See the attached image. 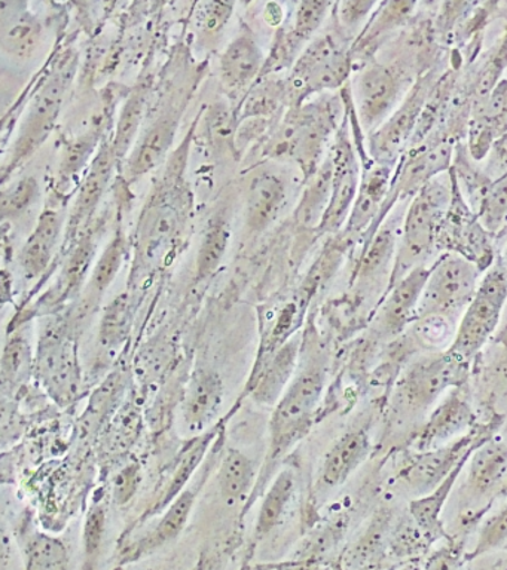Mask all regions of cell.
Segmentation results:
<instances>
[{
  "label": "cell",
  "mask_w": 507,
  "mask_h": 570,
  "mask_svg": "<svg viewBox=\"0 0 507 570\" xmlns=\"http://www.w3.org/2000/svg\"><path fill=\"white\" fill-rule=\"evenodd\" d=\"M324 386V373L320 368L302 372L289 385L279 403L274 405L270 422V448L265 471L277 462L310 428L311 417L318 407Z\"/></svg>",
  "instance_id": "1"
},
{
  "label": "cell",
  "mask_w": 507,
  "mask_h": 570,
  "mask_svg": "<svg viewBox=\"0 0 507 570\" xmlns=\"http://www.w3.org/2000/svg\"><path fill=\"white\" fill-rule=\"evenodd\" d=\"M506 301L507 272L505 267L493 266L466 307L449 352L469 363L496 330Z\"/></svg>",
  "instance_id": "2"
},
{
  "label": "cell",
  "mask_w": 507,
  "mask_h": 570,
  "mask_svg": "<svg viewBox=\"0 0 507 570\" xmlns=\"http://www.w3.org/2000/svg\"><path fill=\"white\" fill-rule=\"evenodd\" d=\"M479 267L458 253L445 254L427 276L418 302L417 318L456 314L469 306L478 288Z\"/></svg>",
  "instance_id": "3"
},
{
  "label": "cell",
  "mask_w": 507,
  "mask_h": 570,
  "mask_svg": "<svg viewBox=\"0 0 507 570\" xmlns=\"http://www.w3.org/2000/svg\"><path fill=\"white\" fill-rule=\"evenodd\" d=\"M449 194L447 186L429 181L409 207L404 218L402 245H400V271L425 258L433 248L443 214H448Z\"/></svg>",
  "instance_id": "4"
},
{
  "label": "cell",
  "mask_w": 507,
  "mask_h": 570,
  "mask_svg": "<svg viewBox=\"0 0 507 570\" xmlns=\"http://www.w3.org/2000/svg\"><path fill=\"white\" fill-rule=\"evenodd\" d=\"M467 361L447 352L413 364L399 382V396L409 409H425L466 376Z\"/></svg>",
  "instance_id": "5"
},
{
  "label": "cell",
  "mask_w": 507,
  "mask_h": 570,
  "mask_svg": "<svg viewBox=\"0 0 507 570\" xmlns=\"http://www.w3.org/2000/svg\"><path fill=\"white\" fill-rule=\"evenodd\" d=\"M74 69L70 66L61 67L50 76V79L39 89L30 106L28 118L21 128L19 140H17L12 165L32 155L35 149L46 141L55 127L57 116L64 105L66 89H68L70 76Z\"/></svg>",
  "instance_id": "6"
},
{
  "label": "cell",
  "mask_w": 507,
  "mask_h": 570,
  "mask_svg": "<svg viewBox=\"0 0 507 570\" xmlns=\"http://www.w3.org/2000/svg\"><path fill=\"white\" fill-rule=\"evenodd\" d=\"M350 71L347 51L333 36H323L296 62L293 87L296 91H320L340 87Z\"/></svg>",
  "instance_id": "7"
},
{
  "label": "cell",
  "mask_w": 507,
  "mask_h": 570,
  "mask_svg": "<svg viewBox=\"0 0 507 570\" xmlns=\"http://www.w3.org/2000/svg\"><path fill=\"white\" fill-rule=\"evenodd\" d=\"M35 372L57 403L68 405L78 395L81 377L77 355L65 338L51 336L41 342Z\"/></svg>",
  "instance_id": "8"
},
{
  "label": "cell",
  "mask_w": 507,
  "mask_h": 570,
  "mask_svg": "<svg viewBox=\"0 0 507 570\" xmlns=\"http://www.w3.org/2000/svg\"><path fill=\"white\" fill-rule=\"evenodd\" d=\"M485 441L479 440V435L467 434L461 435L458 440H452L451 443L443 445V448L421 452L403 468L402 475L400 476L412 489H416L417 492L429 493L436 485L447 479L449 472L467 454L474 453Z\"/></svg>",
  "instance_id": "9"
},
{
  "label": "cell",
  "mask_w": 507,
  "mask_h": 570,
  "mask_svg": "<svg viewBox=\"0 0 507 570\" xmlns=\"http://www.w3.org/2000/svg\"><path fill=\"white\" fill-rule=\"evenodd\" d=\"M333 180L331 204L322 222L324 230H335L353 207L359 191L358 160L350 142L340 138L332 156Z\"/></svg>",
  "instance_id": "10"
},
{
  "label": "cell",
  "mask_w": 507,
  "mask_h": 570,
  "mask_svg": "<svg viewBox=\"0 0 507 570\" xmlns=\"http://www.w3.org/2000/svg\"><path fill=\"white\" fill-rule=\"evenodd\" d=\"M399 96V82L393 71L371 66L360 73L355 82V101L360 118L368 128L384 120Z\"/></svg>",
  "instance_id": "11"
},
{
  "label": "cell",
  "mask_w": 507,
  "mask_h": 570,
  "mask_svg": "<svg viewBox=\"0 0 507 570\" xmlns=\"http://www.w3.org/2000/svg\"><path fill=\"white\" fill-rule=\"evenodd\" d=\"M224 383L211 368L195 370L182 401V416L189 431H203L220 412Z\"/></svg>",
  "instance_id": "12"
},
{
  "label": "cell",
  "mask_w": 507,
  "mask_h": 570,
  "mask_svg": "<svg viewBox=\"0 0 507 570\" xmlns=\"http://www.w3.org/2000/svg\"><path fill=\"white\" fill-rule=\"evenodd\" d=\"M390 530V512L373 515L364 532L342 552L338 570H380L389 557Z\"/></svg>",
  "instance_id": "13"
},
{
  "label": "cell",
  "mask_w": 507,
  "mask_h": 570,
  "mask_svg": "<svg viewBox=\"0 0 507 570\" xmlns=\"http://www.w3.org/2000/svg\"><path fill=\"white\" fill-rule=\"evenodd\" d=\"M195 503V492L193 489H185L167 507L158 524L146 537L128 547L121 557V563H130L142 559V557L150 554V552L159 550L166 543L175 541L182 532H184L186 523H188L191 512H193Z\"/></svg>",
  "instance_id": "14"
},
{
  "label": "cell",
  "mask_w": 507,
  "mask_h": 570,
  "mask_svg": "<svg viewBox=\"0 0 507 570\" xmlns=\"http://www.w3.org/2000/svg\"><path fill=\"white\" fill-rule=\"evenodd\" d=\"M475 413L460 391L449 392L442 404L431 413L429 422L417 440V448L427 452L431 448L460 435L474 425Z\"/></svg>",
  "instance_id": "15"
},
{
  "label": "cell",
  "mask_w": 507,
  "mask_h": 570,
  "mask_svg": "<svg viewBox=\"0 0 507 570\" xmlns=\"http://www.w3.org/2000/svg\"><path fill=\"white\" fill-rule=\"evenodd\" d=\"M371 450V441L367 430L359 428L342 435L324 456L320 470L319 484L323 489H335L344 483L367 459Z\"/></svg>",
  "instance_id": "16"
},
{
  "label": "cell",
  "mask_w": 507,
  "mask_h": 570,
  "mask_svg": "<svg viewBox=\"0 0 507 570\" xmlns=\"http://www.w3.org/2000/svg\"><path fill=\"white\" fill-rule=\"evenodd\" d=\"M430 269L413 267L393 285L381 311V323L391 333H398L416 316L418 302Z\"/></svg>",
  "instance_id": "17"
},
{
  "label": "cell",
  "mask_w": 507,
  "mask_h": 570,
  "mask_svg": "<svg viewBox=\"0 0 507 570\" xmlns=\"http://www.w3.org/2000/svg\"><path fill=\"white\" fill-rule=\"evenodd\" d=\"M117 159L118 156L115 154L114 146L105 145L92 160L86 180H84L81 189L78 191L72 214H70L69 234L95 212L97 204L100 203L101 196L106 191V187L109 185L110 178H113Z\"/></svg>",
  "instance_id": "18"
},
{
  "label": "cell",
  "mask_w": 507,
  "mask_h": 570,
  "mask_svg": "<svg viewBox=\"0 0 507 570\" xmlns=\"http://www.w3.org/2000/svg\"><path fill=\"white\" fill-rule=\"evenodd\" d=\"M471 454L474 453L467 454V456L449 472L447 479L436 485L431 492L422 494L421 498L413 499V501L409 503V515L412 517L418 528L425 532L431 543L439 541V539L448 538L440 517H442L443 507L445 503H447L449 493H451L458 475L461 474L462 468L470 461Z\"/></svg>",
  "instance_id": "19"
},
{
  "label": "cell",
  "mask_w": 507,
  "mask_h": 570,
  "mask_svg": "<svg viewBox=\"0 0 507 570\" xmlns=\"http://www.w3.org/2000/svg\"><path fill=\"white\" fill-rule=\"evenodd\" d=\"M286 199V186L273 173H261L248 189L246 222L252 230H262L277 217Z\"/></svg>",
  "instance_id": "20"
},
{
  "label": "cell",
  "mask_w": 507,
  "mask_h": 570,
  "mask_svg": "<svg viewBox=\"0 0 507 570\" xmlns=\"http://www.w3.org/2000/svg\"><path fill=\"white\" fill-rule=\"evenodd\" d=\"M262 53L255 39L248 35L238 36L221 57L222 82L231 91L247 87L260 73Z\"/></svg>",
  "instance_id": "21"
},
{
  "label": "cell",
  "mask_w": 507,
  "mask_h": 570,
  "mask_svg": "<svg viewBox=\"0 0 507 570\" xmlns=\"http://www.w3.org/2000/svg\"><path fill=\"white\" fill-rule=\"evenodd\" d=\"M61 218L52 209H46L38 225L26 240L20 254L21 267L28 278H35L46 271L51 261L57 240H59Z\"/></svg>",
  "instance_id": "22"
},
{
  "label": "cell",
  "mask_w": 507,
  "mask_h": 570,
  "mask_svg": "<svg viewBox=\"0 0 507 570\" xmlns=\"http://www.w3.org/2000/svg\"><path fill=\"white\" fill-rule=\"evenodd\" d=\"M177 118L168 115L158 119L157 124L145 132L144 138L137 142L135 151L128 160V177L137 178L153 171L166 156L175 137Z\"/></svg>",
  "instance_id": "23"
},
{
  "label": "cell",
  "mask_w": 507,
  "mask_h": 570,
  "mask_svg": "<svg viewBox=\"0 0 507 570\" xmlns=\"http://www.w3.org/2000/svg\"><path fill=\"white\" fill-rule=\"evenodd\" d=\"M469 465L471 490L478 494L491 492L507 474V445L501 441H485L471 454Z\"/></svg>",
  "instance_id": "24"
},
{
  "label": "cell",
  "mask_w": 507,
  "mask_h": 570,
  "mask_svg": "<svg viewBox=\"0 0 507 570\" xmlns=\"http://www.w3.org/2000/svg\"><path fill=\"white\" fill-rule=\"evenodd\" d=\"M256 472L252 459L240 450H226L217 471V488L222 499L228 505L246 501L248 492L255 484Z\"/></svg>",
  "instance_id": "25"
},
{
  "label": "cell",
  "mask_w": 507,
  "mask_h": 570,
  "mask_svg": "<svg viewBox=\"0 0 507 570\" xmlns=\"http://www.w3.org/2000/svg\"><path fill=\"white\" fill-rule=\"evenodd\" d=\"M298 355L296 343H287L275 354L274 358L262 368L257 379L253 399L264 405H275L282 399L295 372Z\"/></svg>",
  "instance_id": "26"
},
{
  "label": "cell",
  "mask_w": 507,
  "mask_h": 570,
  "mask_svg": "<svg viewBox=\"0 0 507 570\" xmlns=\"http://www.w3.org/2000/svg\"><path fill=\"white\" fill-rule=\"evenodd\" d=\"M41 39V24L25 11L2 12V47L16 58H28Z\"/></svg>",
  "instance_id": "27"
},
{
  "label": "cell",
  "mask_w": 507,
  "mask_h": 570,
  "mask_svg": "<svg viewBox=\"0 0 507 570\" xmlns=\"http://www.w3.org/2000/svg\"><path fill=\"white\" fill-rule=\"evenodd\" d=\"M293 492H295V474L289 470L279 472L262 499L256 519L257 538L266 537L282 521Z\"/></svg>",
  "instance_id": "28"
},
{
  "label": "cell",
  "mask_w": 507,
  "mask_h": 570,
  "mask_svg": "<svg viewBox=\"0 0 507 570\" xmlns=\"http://www.w3.org/2000/svg\"><path fill=\"white\" fill-rule=\"evenodd\" d=\"M177 226V212L166 198H157L150 204L148 212L145 213L144 223H142L140 240L142 249H145L146 256H154L163 244L167 243Z\"/></svg>",
  "instance_id": "29"
},
{
  "label": "cell",
  "mask_w": 507,
  "mask_h": 570,
  "mask_svg": "<svg viewBox=\"0 0 507 570\" xmlns=\"http://www.w3.org/2000/svg\"><path fill=\"white\" fill-rule=\"evenodd\" d=\"M387 183H389V174L386 168L373 169L363 178L350 214L351 230L363 229L376 217L387 194Z\"/></svg>",
  "instance_id": "30"
},
{
  "label": "cell",
  "mask_w": 507,
  "mask_h": 570,
  "mask_svg": "<svg viewBox=\"0 0 507 570\" xmlns=\"http://www.w3.org/2000/svg\"><path fill=\"white\" fill-rule=\"evenodd\" d=\"M230 243V225L222 214L208 222L197 256V278L207 279L215 274Z\"/></svg>",
  "instance_id": "31"
},
{
  "label": "cell",
  "mask_w": 507,
  "mask_h": 570,
  "mask_svg": "<svg viewBox=\"0 0 507 570\" xmlns=\"http://www.w3.org/2000/svg\"><path fill=\"white\" fill-rule=\"evenodd\" d=\"M431 542L411 515H404L396 524H391L389 537V557L408 563L422 559L429 551Z\"/></svg>",
  "instance_id": "32"
},
{
  "label": "cell",
  "mask_w": 507,
  "mask_h": 570,
  "mask_svg": "<svg viewBox=\"0 0 507 570\" xmlns=\"http://www.w3.org/2000/svg\"><path fill=\"white\" fill-rule=\"evenodd\" d=\"M418 110H420V101L418 97H413L412 100L404 102L402 109L384 125V128L373 138V150H377L378 156L387 159V156H394L400 146L404 145L412 131Z\"/></svg>",
  "instance_id": "33"
},
{
  "label": "cell",
  "mask_w": 507,
  "mask_h": 570,
  "mask_svg": "<svg viewBox=\"0 0 507 570\" xmlns=\"http://www.w3.org/2000/svg\"><path fill=\"white\" fill-rule=\"evenodd\" d=\"M332 180H333V165L332 159L320 169L318 176L314 177L313 183L306 189L304 198L298 209L296 214L301 223L304 225H319L322 226L324 216L331 204L332 198Z\"/></svg>",
  "instance_id": "34"
},
{
  "label": "cell",
  "mask_w": 507,
  "mask_h": 570,
  "mask_svg": "<svg viewBox=\"0 0 507 570\" xmlns=\"http://www.w3.org/2000/svg\"><path fill=\"white\" fill-rule=\"evenodd\" d=\"M215 432H206V434L195 439L193 443L184 450L179 463L175 472H173V479L166 493L162 498V501L157 503L155 510H164V508L170 505L173 501L185 490V485L188 484L191 475L197 470L199 462L203 461L204 454H206L208 445H211Z\"/></svg>",
  "instance_id": "35"
},
{
  "label": "cell",
  "mask_w": 507,
  "mask_h": 570,
  "mask_svg": "<svg viewBox=\"0 0 507 570\" xmlns=\"http://www.w3.org/2000/svg\"><path fill=\"white\" fill-rule=\"evenodd\" d=\"M33 370L32 351L28 341L21 336L12 337L7 343L2 356V385L6 392L19 390L28 382Z\"/></svg>",
  "instance_id": "36"
},
{
  "label": "cell",
  "mask_w": 507,
  "mask_h": 570,
  "mask_svg": "<svg viewBox=\"0 0 507 570\" xmlns=\"http://www.w3.org/2000/svg\"><path fill=\"white\" fill-rule=\"evenodd\" d=\"M65 543L46 533H37L26 548V570H68Z\"/></svg>",
  "instance_id": "37"
},
{
  "label": "cell",
  "mask_w": 507,
  "mask_h": 570,
  "mask_svg": "<svg viewBox=\"0 0 507 570\" xmlns=\"http://www.w3.org/2000/svg\"><path fill=\"white\" fill-rule=\"evenodd\" d=\"M126 252V238H124L121 232H118L101 254L99 262H97L90 284H88V297L95 301L110 287L114 279L117 278L119 269H121Z\"/></svg>",
  "instance_id": "38"
},
{
  "label": "cell",
  "mask_w": 507,
  "mask_h": 570,
  "mask_svg": "<svg viewBox=\"0 0 507 570\" xmlns=\"http://www.w3.org/2000/svg\"><path fill=\"white\" fill-rule=\"evenodd\" d=\"M145 87L136 88L131 96L128 97L126 105L123 107L121 116H119L117 134L114 138V149L118 158H123L130 149L133 140H135L137 131H139L142 118H144L146 106Z\"/></svg>",
  "instance_id": "39"
},
{
  "label": "cell",
  "mask_w": 507,
  "mask_h": 570,
  "mask_svg": "<svg viewBox=\"0 0 507 570\" xmlns=\"http://www.w3.org/2000/svg\"><path fill=\"white\" fill-rule=\"evenodd\" d=\"M449 156H451V149L448 145H439L417 155L404 168L402 177L404 189L411 190L418 187L421 190L431 180V177L447 167Z\"/></svg>",
  "instance_id": "40"
},
{
  "label": "cell",
  "mask_w": 507,
  "mask_h": 570,
  "mask_svg": "<svg viewBox=\"0 0 507 570\" xmlns=\"http://www.w3.org/2000/svg\"><path fill=\"white\" fill-rule=\"evenodd\" d=\"M96 240L91 234H86L75 244L72 253L65 263L64 272H61V293L69 296L70 293L77 292L81 287L84 276L87 275L92 257L96 253Z\"/></svg>",
  "instance_id": "41"
},
{
  "label": "cell",
  "mask_w": 507,
  "mask_h": 570,
  "mask_svg": "<svg viewBox=\"0 0 507 570\" xmlns=\"http://www.w3.org/2000/svg\"><path fill=\"white\" fill-rule=\"evenodd\" d=\"M131 307L126 294L115 297L106 307L100 325V343L114 347L124 342L130 327Z\"/></svg>",
  "instance_id": "42"
},
{
  "label": "cell",
  "mask_w": 507,
  "mask_h": 570,
  "mask_svg": "<svg viewBox=\"0 0 507 570\" xmlns=\"http://www.w3.org/2000/svg\"><path fill=\"white\" fill-rule=\"evenodd\" d=\"M100 132V129L91 128L82 136L66 142L59 169L60 177L64 180H69L70 177L86 167L88 158H90L96 149L97 141H99Z\"/></svg>",
  "instance_id": "43"
},
{
  "label": "cell",
  "mask_w": 507,
  "mask_h": 570,
  "mask_svg": "<svg viewBox=\"0 0 507 570\" xmlns=\"http://www.w3.org/2000/svg\"><path fill=\"white\" fill-rule=\"evenodd\" d=\"M480 225L487 232L500 230L507 223V174L494 181L479 207Z\"/></svg>",
  "instance_id": "44"
},
{
  "label": "cell",
  "mask_w": 507,
  "mask_h": 570,
  "mask_svg": "<svg viewBox=\"0 0 507 570\" xmlns=\"http://www.w3.org/2000/svg\"><path fill=\"white\" fill-rule=\"evenodd\" d=\"M39 185L37 178L25 177L16 181L14 185L2 191L0 199V212L3 218H14L21 216L38 198Z\"/></svg>",
  "instance_id": "45"
},
{
  "label": "cell",
  "mask_w": 507,
  "mask_h": 570,
  "mask_svg": "<svg viewBox=\"0 0 507 570\" xmlns=\"http://www.w3.org/2000/svg\"><path fill=\"white\" fill-rule=\"evenodd\" d=\"M106 533V510L104 505H92L87 511L82 528V548L87 564H92L99 557Z\"/></svg>",
  "instance_id": "46"
},
{
  "label": "cell",
  "mask_w": 507,
  "mask_h": 570,
  "mask_svg": "<svg viewBox=\"0 0 507 570\" xmlns=\"http://www.w3.org/2000/svg\"><path fill=\"white\" fill-rule=\"evenodd\" d=\"M507 542V503L491 519L485 521L482 530H480L478 543H476L474 552L467 556L466 560H474L476 557L487 554V552L496 550Z\"/></svg>",
  "instance_id": "47"
},
{
  "label": "cell",
  "mask_w": 507,
  "mask_h": 570,
  "mask_svg": "<svg viewBox=\"0 0 507 570\" xmlns=\"http://www.w3.org/2000/svg\"><path fill=\"white\" fill-rule=\"evenodd\" d=\"M208 134L212 142L221 149H230L234 145V116L225 105H215L211 107L207 115Z\"/></svg>",
  "instance_id": "48"
},
{
  "label": "cell",
  "mask_w": 507,
  "mask_h": 570,
  "mask_svg": "<svg viewBox=\"0 0 507 570\" xmlns=\"http://www.w3.org/2000/svg\"><path fill=\"white\" fill-rule=\"evenodd\" d=\"M329 3L326 2H302L298 7L295 36L298 42L309 39L315 30L322 24L328 13Z\"/></svg>",
  "instance_id": "49"
},
{
  "label": "cell",
  "mask_w": 507,
  "mask_h": 570,
  "mask_svg": "<svg viewBox=\"0 0 507 570\" xmlns=\"http://www.w3.org/2000/svg\"><path fill=\"white\" fill-rule=\"evenodd\" d=\"M140 481L142 470L139 463L135 462L124 466L114 479V502L117 505H126V503L130 502L137 490H139Z\"/></svg>",
  "instance_id": "50"
},
{
  "label": "cell",
  "mask_w": 507,
  "mask_h": 570,
  "mask_svg": "<svg viewBox=\"0 0 507 570\" xmlns=\"http://www.w3.org/2000/svg\"><path fill=\"white\" fill-rule=\"evenodd\" d=\"M465 560L460 543L449 541L427 557L421 570H458Z\"/></svg>",
  "instance_id": "51"
},
{
  "label": "cell",
  "mask_w": 507,
  "mask_h": 570,
  "mask_svg": "<svg viewBox=\"0 0 507 570\" xmlns=\"http://www.w3.org/2000/svg\"><path fill=\"white\" fill-rule=\"evenodd\" d=\"M394 236L390 229H382L377 238L373 239L368 253L364 254L362 263V274L371 275L384 263L386 257L389 258L391 248H393Z\"/></svg>",
  "instance_id": "52"
},
{
  "label": "cell",
  "mask_w": 507,
  "mask_h": 570,
  "mask_svg": "<svg viewBox=\"0 0 507 570\" xmlns=\"http://www.w3.org/2000/svg\"><path fill=\"white\" fill-rule=\"evenodd\" d=\"M202 12L198 13V24L208 33H216L226 24L231 16L230 3H204Z\"/></svg>",
  "instance_id": "53"
},
{
  "label": "cell",
  "mask_w": 507,
  "mask_h": 570,
  "mask_svg": "<svg viewBox=\"0 0 507 570\" xmlns=\"http://www.w3.org/2000/svg\"><path fill=\"white\" fill-rule=\"evenodd\" d=\"M373 7V3H344L342 4V20L347 24L360 20Z\"/></svg>",
  "instance_id": "54"
},
{
  "label": "cell",
  "mask_w": 507,
  "mask_h": 570,
  "mask_svg": "<svg viewBox=\"0 0 507 570\" xmlns=\"http://www.w3.org/2000/svg\"><path fill=\"white\" fill-rule=\"evenodd\" d=\"M422 568V559L411 560L408 563H403L400 570H421Z\"/></svg>",
  "instance_id": "55"
},
{
  "label": "cell",
  "mask_w": 507,
  "mask_h": 570,
  "mask_svg": "<svg viewBox=\"0 0 507 570\" xmlns=\"http://www.w3.org/2000/svg\"><path fill=\"white\" fill-rule=\"evenodd\" d=\"M493 570H507V557L498 561V563L494 566Z\"/></svg>",
  "instance_id": "56"
},
{
  "label": "cell",
  "mask_w": 507,
  "mask_h": 570,
  "mask_svg": "<svg viewBox=\"0 0 507 570\" xmlns=\"http://www.w3.org/2000/svg\"><path fill=\"white\" fill-rule=\"evenodd\" d=\"M146 570H164V569H146Z\"/></svg>",
  "instance_id": "57"
},
{
  "label": "cell",
  "mask_w": 507,
  "mask_h": 570,
  "mask_svg": "<svg viewBox=\"0 0 507 570\" xmlns=\"http://www.w3.org/2000/svg\"><path fill=\"white\" fill-rule=\"evenodd\" d=\"M506 257H507V253H506Z\"/></svg>",
  "instance_id": "58"
}]
</instances>
